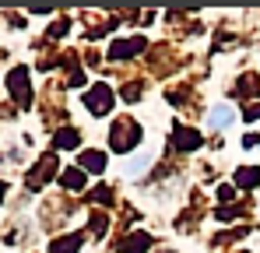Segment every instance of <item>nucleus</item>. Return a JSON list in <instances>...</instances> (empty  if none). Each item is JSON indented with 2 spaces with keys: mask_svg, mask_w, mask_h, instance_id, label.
I'll use <instances>...</instances> for the list:
<instances>
[{
  "mask_svg": "<svg viewBox=\"0 0 260 253\" xmlns=\"http://www.w3.org/2000/svg\"><path fill=\"white\" fill-rule=\"evenodd\" d=\"M208 123H211V126H225V123H232V109H225V106H218V109H211Z\"/></svg>",
  "mask_w": 260,
  "mask_h": 253,
  "instance_id": "obj_1",
  "label": "nucleus"
},
{
  "mask_svg": "<svg viewBox=\"0 0 260 253\" xmlns=\"http://www.w3.org/2000/svg\"><path fill=\"white\" fill-rule=\"evenodd\" d=\"M81 162H85V169H91V172H99V169H102V155H99V151H88V155L81 159Z\"/></svg>",
  "mask_w": 260,
  "mask_h": 253,
  "instance_id": "obj_2",
  "label": "nucleus"
}]
</instances>
